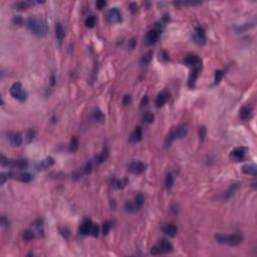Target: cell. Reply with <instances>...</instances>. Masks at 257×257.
I'll return each instance as SVG.
<instances>
[{
    "instance_id": "20",
    "label": "cell",
    "mask_w": 257,
    "mask_h": 257,
    "mask_svg": "<svg viewBox=\"0 0 257 257\" xmlns=\"http://www.w3.org/2000/svg\"><path fill=\"white\" fill-rule=\"evenodd\" d=\"M164 231H165V233L169 235V236L174 237L176 233H177V227H176L173 223L167 224L164 228Z\"/></svg>"
},
{
    "instance_id": "22",
    "label": "cell",
    "mask_w": 257,
    "mask_h": 257,
    "mask_svg": "<svg viewBox=\"0 0 257 257\" xmlns=\"http://www.w3.org/2000/svg\"><path fill=\"white\" fill-rule=\"evenodd\" d=\"M10 166L18 168V169H24L27 167V162L25 160H11V162H10Z\"/></svg>"
},
{
    "instance_id": "10",
    "label": "cell",
    "mask_w": 257,
    "mask_h": 257,
    "mask_svg": "<svg viewBox=\"0 0 257 257\" xmlns=\"http://www.w3.org/2000/svg\"><path fill=\"white\" fill-rule=\"evenodd\" d=\"M184 63L185 64H187L189 66H197V65H200L201 64V61H200L199 57L195 54H189L187 55L186 57L184 58Z\"/></svg>"
},
{
    "instance_id": "50",
    "label": "cell",
    "mask_w": 257,
    "mask_h": 257,
    "mask_svg": "<svg viewBox=\"0 0 257 257\" xmlns=\"http://www.w3.org/2000/svg\"><path fill=\"white\" fill-rule=\"evenodd\" d=\"M160 56H161V58L163 59L164 61H167L168 59H169V55H168V53H167L166 51H162L161 54H160Z\"/></svg>"
},
{
    "instance_id": "19",
    "label": "cell",
    "mask_w": 257,
    "mask_h": 257,
    "mask_svg": "<svg viewBox=\"0 0 257 257\" xmlns=\"http://www.w3.org/2000/svg\"><path fill=\"white\" fill-rule=\"evenodd\" d=\"M168 97H169V94L167 93H165V91H163V93H161L158 94V97L156 98V105H157V107H162L165 103L168 100Z\"/></svg>"
},
{
    "instance_id": "9",
    "label": "cell",
    "mask_w": 257,
    "mask_h": 257,
    "mask_svg": "<svg viewBox=\"0 0 257 257\" xmlns=\"http://www.w3.org/2000/svg\"><path fill=\"white\" fill-rule=\"evenodd\" d=\"M108 18L112 23H119L122 20L121 12L118 8H112L108 13Z\"/></svg>"
},
{
    "instance_id": "35",
    "label": "cell",
    "mask_w": 257,
    "mask_h": 257,
    "mask_svg": "<svg viewBox=\"0 0 257 257\" xmlns=\"http://www.w3.org/2000/svg\"><path fill=\"white\" fill-rule=\"evenodd\" d=\"M34 136H35V133L33 130H28L25 134V140H26V143H31L32 142V140L34 139Z\"/></svg>"
},
{
    "instance_id": "31",
    "label": "cell",
    "mask_w": 257,
    "mask_h": 257,
    "mask_svg": "<svg viewBox=\"0 0 257 257\" xmlns=\"http://www.w3.org/2000/svg\"><path fill=\"white\" fill-rule=\"evenodd\" d=\"M143 119H144V122H145V124H148V125H150V124H152V123L154 122V119H155V117H154V115L152 114V112H147L145 115H144V117H143Z\"/></svg>"
},
{
    "instance_id": "30",
    "label": "cell",
    "mask_w": 257,
    "mask_h": 257,
    "mask_svg": "<svg viewBox=\"0 0 257 257\" xmlns=\"http://www.w3.org/2000/svg\"><path fill=\"white\" fill-rule=\"evenodd\" d=\"M174 182H175V180H174L173 175H172V174H168L167 177H166V180H165V185H166V188L170 190L172 187H173Z\"/></svg>"
},
{
    "instance_id": "13",
    "label": "cell",
    "mask_w": 257,
    "mask_h": 257,
    "mask_svg": "<svg viewBox=\"0 0 257 257\" xmlns=\"http://www.w3.org/2000/svg\"><path fill=\"white\" fill-rule=\"evenodd\" d=\"M54 164V160L53 158L51 157H47L46 159L40 161V163H38V165L36 166L37 170H45V169H47L49 167H51L52 165Z\"/></svg>"
},
{
    "instance_id": "23",
    "label": "cell",
    "mask_w": 257,
    "mask_h": 257,
    "mask_svg": "<svg viewBox=\"0 0 257 257\" xmlns=\"http://www.w3.org/2000/svg\"><path fill=\"white\" fill-rule=\"evenodd\" d=\"M159 246H160L161 250L164 251V252H171L172 250H173V245H172V243H170V242L167 241V240H162Z\"/></svg>"
},
{
    "instance_id": "21",
    "label": "cell",
    "mask_w": 257,
    "mask_h": 257,
    "mask_svg": "<svg viewBox=\"0 0 257 257\" xmlns=\"http://www.w3.org/2000/svg\"><path fill=\"white\" fill-rule=\"evenodd\" d=\"M55 36L59 41H61L64 38V29L61 23H56L55 25Z\"/></svg>"
},
{
    "instance_id": "38",
    "label": "cell",
    "mask_w": 257,
    "mask_h": 257,
    "mask_svg": "<svg viewBox=\"0 0 257 257\" xmlns=\"http://www.w3.org/2000/svg\"><path fill=\"white\" fill-rule=\"evenodd\" d=\"M223 77V72L222 70H216L215 72V79H214V84H218Z\"/></svg>"
},
{
    "instance_id": "28",
    "label": "cell",
    "mask_w": 257,
    "mask_h": 257,
    "mask_svg": "<svg viewBox=\"0 0 257 257\" xmlns=\"http://www.w3.org/2000/svg\"><path fill=\"white\" fill-rule=\"evenodd\" d=\"M108 148H105V149L101 151V153L98 155L97 156V162L98 163H103V162H105V160L108 158Z\"/></svg>"
},
{
    "instance_id": "52",
    "label": "cell",
    "mask_w": 257,
    "mask_h": 257,
    "mask_svg": "<svg viewBox=\"0 0 257 257\" xmlns=\"http://www.w3.org/2000/svg\"><path fill=\"white\" fill-rule=\"evenodd\" d=\"M1 225H2V226H4V227L8 226V225H9V221L7 220L4 216H2V217H1Z\"/></svg>"
},
{
    "instance_id": "33",
    "label": "cell",
    "mask_w": 257,
    "mask_h": 257,
    "mask_svg": "<svg viewBox=\"0 0 257 257\" xmlns=\"http://www.w3.org/2000/svg\"><path fill=\"white\" fill-rule=\"evenodd\" d=\"M94 119L97 122H100V123H104L105 122V116L103 115V112H100V111H96L94 112Z\"/></svg>"
},
{
    "instance_id": "29",
    "label": "cell",
    "mask_w": 257,
    "mask_h": 257,
    "mask_svg": "<svg viewBox=\"0 0 257 257\" xmlns=\"http://www.w3.org/2000/svg\"><path fill=\"white\" fill-rule=\"evenodd\" d=\"M144 201H145V199H144L143 194H138L135 197V201H134V203H135V205L138 207V209L140 210L144 205Z\"/></svg>"
},
{
    "instance_id": "41",
    "label": "cell",
    "mask_w": 257,
    "mask_h": 257,
    "mask_svg": "<svg viewBox=\"0 0 257 257\" xmlns=\"http://www.w3.org/2000/svg\"><path fill=\"white\" fill-rule=\"evenodd\" d=\"M91 170H93V164H91V162H89V163H87L86 166H84V168L83 169V173L87 175V174L90 173Z\"/></svg>"
},
{
    "instance_id": "2",
    "label": "cell",
    "mask_w": 257,
    "mask_h": 257,
    "mask_svg": "<svg viewBox=\"0 0 257 257\" xmlns=\"http://www.w3.org/2000/svg\"><path fill=\"white\" fill-rule=\"evenodd\" d=\"M215 239L218 243L221 244H228L230 246H236L240 244L243 241V237L239 234H231V235H224V234H216Z\"/></svg>"
},
{
    "instance_id": "44",
    "label": "cell",
    "mask_w": 257,
    "mask_h": 257,
    "mask_svg": "<svg viewBox=\"0 0 257 257\" xmlns=\"http://www.w3.org/2000/svg\"><path fill=\"white\" fill-rule=\"evenodd\" d=\"M10 162L11 160L8 159V158H6L5 156H1V161H0V163H1L2 166H10Z\"/></svg>"
},
{
    "instance_id": "6",
    "label": "cell",
    "mask_w": 257,
    "mask_h": 257,
    "mask_svg": "<svg viewBox=\"0 0 257 257\" xmlns=\"http://www.w3.org/2000/svg\"><path fill=\"white\" fill-rule=\"evenodd\" d=\"M128 170L134 174H141L146 170V165L140 161H135L129 165Z\"/></svg>"
},
{
    "instance_id": "42",
    "label": "cell",
    "mask_w": 257,
    "mask_h": 257,
    "mask_svg": "<svg viewBox=\"0 0 257 257\" xmlns=\"http://www.w3.org/2000/svg\"><path fill=\"white\" fill-rule=\"evenodd\" d=\"M90 235H93L94 237H97L98 235V226L97 224L93 223V226H91V229H90Z\"/></svg>"
},
{
    "instance_id": "36",
    "label": "cell",
    "mask_w": 257,
    "mask_h": 257,
    "mask_svg": "<svg viewBox=\"0 0 257 257\" xmlns=\"http://www.w3.org/2000/svg\"><path fill=\"white\" fill-rule=\"evenodd\" d=\"M96 24V18L94 16H90L86 19V26L89 28H93Z\"/></svg>"
},
{
    "instance_id": "37",
    "label": "cell",
    "mask_w": 257,
    "mask_h": 257,
    "mask_svg": "<svg viewBox=\"0 0 257 257\" xmlns=\"http://www.w3.org/2000/svg\"><path fill=\"white\" fill-rule=\"evenodd\" d=\"M174 4H176V5H199V4H202V2H200V1H180V2H175Z\"/></svg>"
},
{
    "instance_id": "40",
    "label": "cell",
    "mask_w": 257,
    "mask_h": 257,
    "mask_svg": "<svg viewBox=\"0 0 257 257\" xmlns=\"http://www.w3.org/2000/svg\"><path fill=\"white\" fill-rule=\"evenodd\" d=\"M22 236L25 240H31V239H33V237H34V233H33V231H31V230H25L23 232Z\"/></svg>"
},
{
    "instance_id": "48",
    "label": "cell",
    "mask_w": 257,
    "mask_h": 257,
    "mask_svg": "<svg viewBox=\"0 0 257 257\" xmlns=\"http://www.w3.org/2000/svg\"><path fill=\"white\" fill-rule=\"evenodd\" d=\"M13 23L14 24H17V25H20L21 23H22V18H21L20 16H15L14 18L12 19Z\"/></svg>"
},
{
    "instance_id": "45",
    "label": "cell",
    "mask_w": 257,
    "mask_h": 257,
    "mask_svg": "<svg viewBox=\"0 0 257 257\" xmlns=\"http://www.w3.org/2000/svg\"><path fill=\"white\" fill-rule=\"evenodd\" d=\"M206 128L205 127H201L199 130V136H200V139H201V141H204V139H205V137H206Z\"/></svg>"
},
{
    "instance_id": "16",
    "label": "cell",
    "mask_w": 257,
    "mask_h": 257,
    "mask_svg": "<svg viewBox=\"0 0 257 257\" xmlns=\"http://www.w3.org/2000/svg\"><path fill=\"white\" fill-rule=\"evenodd\" d=\"M91 226H93V223H91V221H90V220H86L82 225H80L79 232H80V233H82L83 235L90 234Z\"/></svg>"
},
{
    "instance_id": "49",
    "label": "cell",
    "mask_w": 257,
    "mask_h": 257,
    "mask_svg": "<svg viewBox=\"0 0 257 257\" xmlns=\"http://www.w3.org/2000/svg\"><path fill=\"white\" fill-rule=\"evenodd\" d=\"M130 103H131V96L127 94V96L124 97V100H123V104H124L125 105H129Z\"/></svg>"
},
{
    "instance_id": "47",
    "label": "cell",
    "mask_w": 257,
    "mask_h": 257,
    "mask_svg": "<svg viewBox=\"0 0 257 257\" xmlns=\"http://www.w3.org/2000/svg\"><path fill=\"white\" fill-rule=\"evenodd\" d=\"M148 103H149V97H148L147 96H145L142 98V101H141V104H140L141 105H140L141 108H143L144 107H146V105H148Z\"/></svg>"
},
{
    "instance_id": "32",
    "label": "cell",
    "mask_w": 257,
    "mask_h": 257,
    "mask_svg": "<svg viewBox=\"0 0 257 257\" xmlns=\"http://www.w3.org/2000/svg\"><path fill=\"white\" fill-rule=\"evenodd\" d=\"M69 151L70 152H75V151L79 149V140L76 138H72V141H70V144H69Z\"/></svg>"
},
{
    "instance_id": "24",
    "label": "cell",
    "mask_w": 257,
    "mask_h": 257,
    "mask_svg": "<svg viewBox=\"0 0 257 257\" xmlns=\"http://www.w3.org/2000/svg\"><path fill=\"white\" fill-rule=\"evenodd\" d=\"M175 132H176V136H177V139H183L187 135V128L184 126L178 127V128L175 129Z\"/></svg>"
},
{
    "instance_id": "25",
    "label": "cell",
    "mask_w": 257,
    "mask_h": 257,
    "mask_svg": "<svg viewBox=\"0 0 257 257\" xmlns=\"http://www.w3.org/2000/svg\"><path fill=\"white\" fill-rule=\"evenodd\" d=\"M115 187L117 189H124L126 188L127 186L129 185V180L127 178H122V179H119L115 182Z\"/></svg>"
},
{
    "instance_id": "5",
    "label": "cell",
    "mask_w": 257,
    "mask_h": 257,
    "mask_svg": "<svg viewBox=\"0 0 257 257\" xmlns=\"http://www.w3.org/2000/svg\"><path fill=\"white\" fill-rule=\"evenodd\" d=\"M194 41L196 42L197 44L200 45V46H202L206 43V33H205V30L203 29L202 27H196L195 28V31H194Z\"/></svg>"
},
{
    "instance_id": "43",
    "label": "cell",
    "mask_w": 257,
    "mask_h": 257,
    "mask_svg": "<svg viewBox=\"0 0 257 257\" xmlns=\"http://www.w3.org/2000/svg\"><path fill=\"white\" fill-rule=\"evenodd\" d=\"M112 228V223L111 222H105L104 223V226H103V233L104 234H108V232H110Z\"/></svg>"
},
{
    "instance_id": "12",
    "label": "cell",
    "mask_w": 257,
    "mask_h": 257,
    "mask_svg": "<svg viewBox=\"0 0 257 257\" xmlns=\"http://www.w3.org/2000/svg\"><path fill=\"white\" fill-rule=\"evenodd\" d=\"M200 66H201V64L197 65V66H194L193 69H192L191 73H190L189 80H188V84H189L190 87L194 86V84L196 83V79H197V77H198V75H199V72H200Z\"/></svg>"
},
{
    "instance_id": "54",
    "label": "cell",
    "mask_w": 257,
    "mask_h": 257,
    "mask_svg": "<svg viewBox=\"0 0 257 257\" xmlns=\"http://www.w3.org/2000/svg\"><path fill=\"white\" fill-rule=\"evenodd\" d=\"M130 6H131V10H132V11L136 12V10H137V4H136V3H134V2L130 3Z\"/></svg>"
},
{
    "instance_id": "8",
    "label": "cell",
    "mask_w": 257,
    "mask_h": 257,
    "mask_svg": "<svg viewBox=\"0 0 257 257\" xmlns=\"http://www.w3.org/2000/svg\"><path fill=\"white\" fill-rule=\"evenodd\" d=\"M246 153H247V149H246V148L238 147L231 152V158H233V159L236 161H241L244 159V157L246 156Z\"/></svg>"
},
{
    "instance_id": "39",
    "label": "cell",
    "mask_w": 257,
    "mask_h": 257,
    "mask_svg": "<svg viewBox=\"0 0 257 257\" xmlns=\"http://www.w3.org/2000/svg\"><path fill=\"white\" fill-rule=\"evenodd\" d=\"M30 3L29 2H26V1H20V2H17L15 4L16 9L18 10H23V9H26L28 6H29Z\"/></svg>"
},
{
    "instance_id": "11",
    "label": "cell",
    "mask_w": 257,
    "mask_h": 257,
    "mask_svg": "<svg viewBox=\"0 0 257 257\" xmlns=\"http://www.w3.org/2000/svg\"><path fill=\"white\" fill-rule=\"evenodd\" d=\"M252 117V108L249 107V105H244L240 108L239 111V118L243 121H246V119H250Z\"/></svg>"
},
{
    "instance_id": "18",
    "label": "cell",
    "mask_w": 257,
    "mask_h": 257,
    "mask_svg": "<svg viewBox=\"0 0 257 257\" xmlns=\"http://www.w3.org/2000/svg\"><path fill=\"white\" fill-rule=\"evenodd\" d=\"M242 172L247 175L256 176L257 175V167L255 165H245L242 167Z\"/></svg>"
},
{
    "instance_id": "1",
    "label": "cell",
    "mask_w": 257,
    "mask_h": 257,
    "mask_svg": "<svg viewBox=\"0 0 257 257\" xmlns=\"http://www.w3.org/2000/svg\"><path fill=\"white\" fill-rule=\"evenodd\" d=\"M27 27L29 28L31 32L38 35V36H44L48 32V26L44 20L36 18V17H30L27 20Z\"/></svg>"
},
{
    "instance_id": "27",
    "label": "cell",
    "mask_w": 257,
    "mask_h": 257,
    "mask_svg": "<svg viewBox=\"0 0 257 257\" xmlns=\"http://www.w3.org/2000/svg\"><path fill=\"white\" fill-rule=\"evenodd\" d=\"M152 56H153V52L152 51H148L147 53H145L143 55L142 59H141V63H142L143 65H147L149 64L152 61Z\"/></svg>"
},
{
    "instance_id": "26",
    "label": "cell",
    "mask_w": 257,
    "mask_h": 257,
    "mask_svg": "<svg viewBox=\"0 0 257 257\" xmlns=\"http://www.w3.org/2000/svg\"><path fill=\"white\" fill-rule=\"evenodd\" d=\"M176 139H177V136H176V132H175V129H174V130H172V131L170 132V134L167 136L166 140H165V145H166L167 147L171 146V144L173 143Z\"/></svg>"
},
{
    "instance_id": "51",
    "label": "cell",
    "mask_w": 257,
    "mask_h": 257,
    "mask_svg": "<svg viewBox=\"0 0 257 257\" xmlns=\"http://www.w3.org/2000/svg\"><path fill=\"white\" fill-rule=\"evenodd\" d=\"M105 4H107V2H105V0H100V1L97 2V6L98 9H101Z\"/></svg>"
},
{
    "instance_id": "7",
    "label": "cell",
    "mask_w": 257,
    "mask_h": 257,
    "mask_svg": "<svg viewBox=\"0 0 257 257\" xmlns=\"http://www.w3.org/2000/svg\"><path fill=\"white\" fill-rule=\"evenodd\" d=\"M7 177L17 179V180L24 183H28L32 180V175L29 173H13V172H10V173L7 174Z\"/></svg>"
},
{
    "instance_id": "15",
    "label": "cell",
    "mask_w": 257,
    "mask_h": 257,
    "mask_svg": "<svg viewBox=\"0 0 257 257\" xmlns=\"http://www.w3.org/2000/svg\"><path fill=\"white\" fill-rule=\"evenodd\" d=\"M239 189V185L238 184H232L226 192L224 193L223 196H222V199L224 200H227V199H230L232 196L235 195V193L237 192V190Z\"/></svg>"
},
{
    "instance_id": "34",
    "label": "cell",
    "mask_w": 257,
    "mask_h": 257,
    "mask_svg": "<svg viewBox=\"0 0 257 257\" xmlns=\"http://www.w3.org/2000/svg\"><path fill=\"white\" fill-rule=\"evenodd\" d=\"M125 208L126 210L128 211V212H136V211H138V207H137L135 205V203H131V202H129V203H126V205H125Z\"/></svg>"
},
{
    "instance_id": "53",
    "label": "cell",
    "mask_w": 257,
    "mask_h": 257,
    "mask_svg": "<svg viewBox=\"0 0 257 257\" xmlns=\"http://www.w3.org/2000/svg\"><path fill=\"white\" fill-rule=\"evenodd\" d=\"M6 176H7V174H4V173H2L1 176H0V184H1V185L4 184L5 181H6V179L8 178V177H6Z\"/></svg>"
},
{
    "instance_id": "4",
    "label": "cell",
    "mask_w": 257,
    "mask_h": 257,
    "mask_svg": "<svg viewBox=\"0 0 257 257\" xmlns=\"http://www.w3.org/2000/svg\"><path fill=\"white\" fill-rule=\"evenodd\" d=\"M160 33H161L160 28L156 27V28H154V29H151L146 35V38H145L146 45H153L154 43H156L157 40L159 39V37H160Z\"/></svg>"
},
{
    "instance_id": "17",
    "label": "cell",
    "mask_w": 257,
    "mask_h": 257,
    "mask_svg": "<svg viewBox=\"0 0 257 257\" xmlns=\"http://www.w3.org/2000/svg\"><path fill=\"white\" fill-rule=\"evenodd\" d=\"M142 137H143V132H142V129L141 128H136V130L132 133L131 135V143H138L140 142L141 140H142Z\"/></svg>"
},
{
    "instance_id": "14",
    "label": "cell",
    "mask_w": 257,
    "mask_h": 257,
    "mask_svg": "<svg viewBox=\"0 0 257 257\" xmlns=\"http://www.w3.org/2000/svg\"><path fill=\"white\" fill-rule=\"evenodd\" d=\"M8 139L10 145L13 147H19L22 143V137L20 136V134H10Z\"/></svg>"
},
{
    "instance_id": "46",
    "label": "cell",
    "mask_w": 257,
    "mask_h": 257,
    "mask_svg": "<svg viewBox=\"0 0 257 257\" xmlns=\"http://www.w3.org/2000/svg\"><path fill=\"white\" fill-rule=\"evenodd\" d=\"M161 252H162V250H161L160 246H154V247H152V249H151V253H152L153 255H158V254H160Z\"/></svg>"
},
{
    "instance_id": "3",
    "label": "cell",
    "mask_w": 257,
    "mask_h": 257,
    "mask_svg": "<svg viewBox=\"0 0 257 257\" xmlns=\"http://www.w3.org/2000/svg\"><path fill=\"white\" fill-rule=\"evenodd\" d=\"M10 94L13 97L19 101H24L27 97V93L23 90L22 84L20 83H14L10 87Z\"/></svg>"
}]
</instances>
